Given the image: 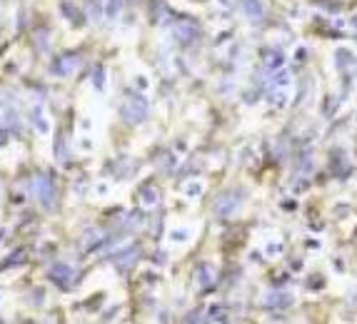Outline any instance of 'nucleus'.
Segmentation results:
<instances>
[{
    "label": "nucleus",
    "mask_w": 357,
    "mask_h": 324,
    "mask_svg": "<svg viewBox=\"0 0 357 324\" xmlns=\"http://www.w3.org/2000/svg\"><path fill=\"white\" fill-rule=\"evenodd\" d=\"M352 28H355V30H357V15H355V18H352Z\"/></svg>",
    "instance_id": "11"
},
{
    "label": "nucleus",
    "mask_w": 357,
    "mask_h": 324,
    "mask_svg": "<svg viewBox=\"0 0 357 324\" xmlns=\"http://www.w3.org/2000/svg\"><path fill=\"white\" fill-rule=\"evenodd\" d=\"M335 62H337V68H347V65L352 62V57H350L347 50H340V52L335 55Z\"/></svg>",
    "instance_id": "9"
},
{
    "label": "nucleus",
    "mask_w": 357,
    "mask_h": 324,
    "mask_svg": "<svg viewBox=\"0 0 357 324\" xmlns=\"http://www.w3.org/2000/svg\"><path fill=\"white\" fill-rule=\"evenodd\" d=\"M133 257H135V249H128V252H123V254H120V267H128V265L133 262Z\"/></svg>",
    "instance_id": "10"
},
{
    "label": "nucleus",
    "mask_w": 357,
    "mask_h": 324,
    "mask_svg": "<svg viewBox=\"0 0 357 324\" xmlns=\"http://www.w3.org/2000/svg\"><path fill=\"white\" fill-rule=\"evenodd\" d=\"M265 307H290L292 304V297L287 292H270L265 299H262Z\"/></svg>",
    "instance_id": "6"
},
{
    "label": "nucleus",
    "mask_w": 357,
    "mask_h": 324,
    "mask_svg": "<svg viewBox=\"0 0 357 324\" xmlns=\"http://www.w3.org/2000/svg\"><path fill=\"white\" fill-rule=\"evenodd\" d=\"M145 112H148V105H145L143 97H130V100L125 102V107H123V115H125L130 122H140V120L145 117Z\"/></svg>",
    "instance_id": "2"
},
{
    "label": "nucleus",
    "mask_w": 357,
    "mask_h": 324,
    "mask_svg": "<svg viewBox=\"0 0 357 324\" xmlns=\"http://www.w3.org/2000/svg\"><path fill=\"white\" fill-rule=\"evenodd\" d=\"M243 10L250 20H262L265 18V3L262 0H243Z\"/></svg>",
    "instance_id": "4"
},
{
    "label": "nucleus",
    "mask_w": 357,
    "mask_h": 324,
    "mask_svg": "<svg viewBox=\"0 0 357 324\" xmlns=\"http://www.w3.org/2000/svg\"><path fill=\"white\" fill-rule=\"evenodd\" d=\"M237 207H240V194H237V192H227V194H222V197L215 202V215L217 217H230V215H235Z\"/></svg>",
    "instance_id": "1"
},
{
    "label": "nucleus",
    "mask_w": 357,
    "mask_h": 324,
    "mask_svg": "<svg viewBox=\"0 0 357 324\" xmlns=\"http://www.w3.org/2000/svg\"><path fill=\"white\" fill-rule=\"evenodd\" d=\"M262 65L267 70H280L282 65H285V55H282V50H277V47H270V50H262Z\"/></svg>",
    "instance_id": "3"
},
{
    "label": "nucleus",
    "mask_w": 357,
    "mask_h": 324,
    "mask_svg": "<svg viewBox=\"0 0 357 324\" xmlns=\"http://www.w3.org/2000/svg\"><path fill=\"white\" fill-rule=\"evenodd\" d=\"M175 35H177V40H180V43H190V40L198 38V28L190 25V23H180V25L175 28Z\"/></svg>",
    "instance_id": "7"
},
{
    "label": "nucleus",
    "mask_w": 357,
    "mask_h": 324,
    "mask_svg": "<svg viewBox=\"0 0 357 324\" xmlns=\"http://www.w3.org/2000/svg\"><path fill=\"white\" fill-rule=\"evenodd\" d=\"M272 102L277 105V107H285L287 102H290V88H272Z\"/></svg>",
    "instance_id": "8"
},
{
    "label": "nucleus",
    "mask_w": 357,
    "mask_h": 324,
    "mask_svg": "<svg viewBox=\"0 0 357 324\" xmlns=\"http://www.w3.org/2000/svg\"><path fill=\"white\" fill-rule=\"evenodd\" d=\"M215 277H217V272H215L212 265H200V267L195 270V279H198L200 287H210V284H215Z\"/></svg>",
    "instance_id": "5"
}]
</instances>
